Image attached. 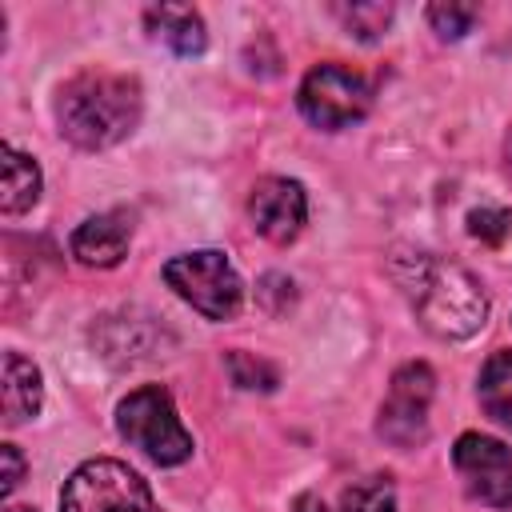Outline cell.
Instances as JSON below:
<instances>
[{
	"label": "cell",
	"mask_w": 512,
	"mask_h": 512,
	"mask_svg": "<svg viewBox=\"0 0 512 512\" xmlns=\"http://www.w3.org/2000/svg\"><path fill=\"white\" fill-rule=\"evenodd\" d=\"M388 272L400 284L424 332L440 340H468L472 332L484 328L488 296L464 264L436 252H400L392 256Z\"/></svg>",
	"instance_id": "cell-1"
},
{
	"label": "cell",
	"mask_w": 512,
	"mask_h": 512,
	"mask_svg": "<svg viewBox=\"0 0 512 512\" xmlns=\"http://www.w3.org/2000/svg\"><path fill=\"white\" fill-rule=\"evenodd\" d=\"M476 16H480L476 4H456V0H448V4H432V8H428V24L436 28L440 40H460L464 32H472Z\"/></svg>",
	"instance_id": "cell-18"
},
{
	"label": "cell",
	"mask_w": 512,
	"mask_h": 512,
	"mask_svg": "<svg viewBox=\"0 0 512 512\" xmlns=\"http://www.w3.org/2000/svg\"><path fill=\"white\" fill-rule=\"evenodd\" d=\"M292 512H328V504H324L316 492H300L296 504H292Z\"/></svg>",
	"instance_id": "cell-21"
},
{
	"label": "cell",
	"mask_w": 512,
	"mask_h": 512,
	"mask_svg": "<svg viewBox=\"0 0 512 512\" xmlns=\"http://www.w3.org/2000/svg\"><path fill=\"white\" fill-rule=\"evenodd\" d=\"M248 220L272 244H292L308 224V192L288 176H260L248 192Z\"/></svg>",
	"instance_id": "cell-9"
},
{
	"label": "cell",
	"mask_w": 512,
	"mask_h": 512,
	"mask_svg": "<svg viewBox=\"0 0 512 512\" xmlns=\"http://www.w3.org/2000/svg\"><path fill=\"white\" fill-rule=\"evenodd\" d=\"M4 512H36V508H4Z\"/></svg>",
	"instance_id": "cell-23"
},
{
	"label": "cell",
	"mask_w": 512,
	"mask_h": 512,
	"mask_svg": "<svg viewBox=\"0 0 512 512\" xmlns=\"http://www.w3.org/2000/svg\"><path fill=\"white\" fill-rule=\"evenodd\" d=\"M60 512H156L148 480L124 460H84L60 488Z\"/></svg>",
	"instance_id": "cell-5"
},
{
	"label": "cell",
	"mask_w": 512,
	"mask_h": 512,
	"mask_svg": "<svg viewBox=\"0 0 512 512\" xmlns=\"http://www.w3.org/2000/svg\"><path fill=\"white\" fill-rule=\"evenodd\" d=\"M296 104L304 112V120L320 132H340L352 128L368 116L372 108V84L344 68V64H316L308 68V76L296 88Z\"/></svg>",
	"instance_id": "cell-6"
},
{
	"label": "cell",
	"mask_w": 512,
	"mask_h": 512,
	"mask_svg": "<svg viewBox=\"0 0 512 512\" xmlns=\"http://www.w3.org/2000/svg\"><path fill=\"white\" fill-rule=\"evenodd\" d=\"M132 244V216L112 208V212H96L84 224H76L68 248L84 268H116L128 256Z\"/></svg>",
	"instance_id": "cell-10"
},
{
	"label": "cell",
	"mask_w": 512,
	"mask_h": 512,
	"mask_svg": "<svg viewBox=\"0 0 512 512\" xmlns=\"http://www.w3.org/2000/svg\"><path fill=\"white\" fill-rule=\"evenodd\" d=\"M168 288L208 320H232L244 304V280L220 248L180 252L164 264Z\"/></svg>",
	"instance_id": "cell-4"
},
{
	"label": "cell",
	"mask_w": 512,
	"mask_h": 512,
	"mask_svg": "<svg viewBox=\"0 0 512 512\" xmlns=\"http://www.w3.org/2000/svg\"><path fill=\"white\" fill-rule=\"evenodd\" d=\"M116 432L160 468H176L192 456V432L180 424V412L164 384L132 388L116 404Z\"/></svg>",
	"instance_id": "cell-3"
},
{
	"label": "cell",
	"mask_w": 512,
	"mask_h": 512,
	"mask_svg": "<svg viewBox=\"0 0 512 512\" xmlns=\"http://www.w3.org/2000/svg\"><path fill=\"white\" fill-rule=\"evenodd\" d=\"M436 396V376L424 360L400 364L388 380V396L376 416V432L396 448H416L428 440V408Z\"/></svg>",
	"instance_id": "cell-7"
},
{
	"label": "cell",
	"mask_w": 512,
	"mask_h": 512,
	"mask_svg": "<svg viewBox=\"0 0 512 512\" xmlns=\"http://www.w3.org/2000/svg\"><path fill=\"white\" fill-rule=\"evenodd\" d=\"M228 376H232V384L236 388H248V392H272L276 384H280V372L268 364V360H260V356H252V352H228Z\"/></svg>",
	"instance_id": "cell-16"
},
{
	"label": "cell",
	"mask_w": 512,
	"mask_h": 512,
	"mask_svg": "<svg viewBox=\"0 0 512 512\" xmlns=\"http://www.w3.org/2000/svg\"><path fill=\"white\" fill-rule=\"evenodd\" d=\"M44 404V384H40V368L20 356V352H4V388H0V408H4V424H28Z\"/></svg>",
	"instance_id": "cell-11"
},
{
	"label": "cell",
	"mask_w": 512,
	"mask_h": 512,
	"mask_svg": "<svg viewBox=\"0 0 512 512\" xmlns=\"http://www.w3.org/2000/svg\"><path fill=\"white\" fill-rule=\"evenodd\" d=\"M504 168H508V176H512V128H508V136H504Z\"/></svg>",
	"instance_id": "cell-22"
},
{
	"label": "cell",
	"mask_w": 512,
	"mask_h": 512,
	"mask_svg": "<svg viewBox=\"0 0 512 512\" xmlns=\"http://www.w3.org/2000/svg\"><path fill=\"white\" fill-rule=\"evenodd\" d=\"M468 232L488 244V248H500L508 236H512V208H472L468 212Z\"/></svg>",
	"instance_id": "cell-19"
},
{
	"label": "cell",
	"mask_w": 512,
	"mask_h": 512,
	"mask_svg": "<svg viewBox=\"0 0 512 512\" xmlns=\"http://www.w3.org/2000/svg\"><path fill=\"white\" fill-rule=\"evenodd\" d=\"M340 512H396V484L388 476H364L340 492Z\"/></svg>",
	"instance_id": "cell-15"
},
{
	"label": "cell",
	"mask_w": 512,
	"mask_h": 512,
	"mask_svg": "<svg viewBox=\"0 0 512 512\" xmlns=\"http://www.w3.org/2000/svg\"><path fill=\"white\" fill-rule=\"evenodd\" d=\"M144 112L140 80L112 68H84L56 88L60 136L84 152H100L136 132Z\"/></svg>",
	"instance_id": "cell-2"
},
{
	"label": "cell",
	"mask_w": 512,
	"mask_h": 512,
	"mask_svg": "<svg viewBox=\"0 0 512 512\" xmlns=\"http://www.w3.org/2000/svg\"><path fill=\"white\" fill-rule=\"evenodd\" d=\"M452 468L464 492L484 508H512V448L484 432H460L452 444Z\"/></svg>",
	"instance_id": "cell-8"
},
{
	"label": "cell",
	"mask_w": 512,
	"mask_h": 512,
	"mask_svg": "<svg viewBox=\"0 0 512 512\" xmlns=\"http://www.w3.org/2000/svg\"><path fill=\"white\" fill-rule=\"evenodd\" d=\"M24 480V456L16 444H0V496H12Z\"/></svg>",
	"instance_id": "cell-20"
},
{
	"label": "cell",
	"mask_w": 512,
	"mask_h": 512,
	"mask_svg": "<svg viewBox=\"0 0 512 512\" xmlns=\"http://www.w3.org/2000/svg\"><path fill=\"white\" fill-rule=\"evenodd\" d=\"M40 164L20 152L16 144H4V180H0V208L4 216H20L40 200Z\"/></svg>",
	"instance_id": "cell-13"
},
{
	"label": "cell",
	"mask_w": 512,
	"mask_h": 512,
	"mask_svg": "<svg viewBox=\"0 0 512 512\" xmlns=\"http://www.w3.org/2000/svg\"><path fill=\"white\" fill-rule=\"evenodd\" d=\"M336 16L356 40H376L392 24V4H336Z\"/></svg>",
	"instance_id": "cell-17"
},
{
	"label": "cell",
	"mask_w": 512,
	"mask_h": 512,
	"mask_svg": "<svg viewBox=\"0 0 512 512\" xmlns=\"http://www.w3.org/2000/svg\"><path fill=\"white\" fill-rule=\"evenodd\" d=\"M144 24L176 56H200L208 48V28H204L200 12L188 8V4H152L144 12Z\"/></svg>",
	"instance_id": "cell-12"
},
{
	"label": "cell",
	"mask_w": 512,
	"mask_h": 512,
	"mask_svg": "<svg viewBox=\"0 0 512 512\" xmlns=\"http://www.w3.org/2000/svg\"><path fill=\"white\" fill-rule=\"evenodd\" d=\"M476 396H480V408L496 424L512 428V352L508 348H496L484 360V368L476 376Z\"/></svg>",
	"instance_id": "cell-14"
}]
</instances>
